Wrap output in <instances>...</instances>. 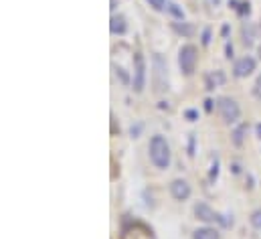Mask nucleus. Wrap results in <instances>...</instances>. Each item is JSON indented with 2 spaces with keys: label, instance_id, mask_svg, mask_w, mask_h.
<instances>
[{
  "label": "nucleus",
  "instance_id": "nucleus-15",
  "mask_svg": "<svg viewBox=\"0 0 261 239\" xmlns=\"http://www.w3.org/2000/svg\"><path fill=\"white\" fill-rule=\"evenodd\" d=\"M251 225H253L255 229H261V209L251 213Z\"/></svg>",
  "mask_w": 261,
  "mask_h": 239
},
{
  "label": "nucleus",
  "instance_id": "nucleus-19",
  "mask_svg": "<svg viewBox=\"0 0 261 239\" xmlns=\"http://www.w3.org/2000/svg\"><path fill=\"white\" fill-rule=\"evenodd\" d=\"M187 118H189V119H196V112L189 110V112H187Z\"/></svg>",
  "mask_w": 261,
  "mask_h": 239
},
{
  "label": "nucleus",
  "instance_id": "nucleus-11",
  "mask_svg": "<svg viewBox=\"0 0 261 239\" xmlns=\"http://www.w3.org/2000/svg\"><path fill=\"white\" fill-rule=\"evenodd\" d=\"M245 134H247V124H241V126H237V128H235V132H233L231 140H233V144H235L237 148H241V146H243V142H245Z\"/></svg>",
  "mask_w": 261,
  "mask_h": 239
},
{
  "label": "nucleus",
  "instance_id": "nucleus-6",
  "mask_svg": "<svg viewBox=\"0 0 261 239\" xmlns=\"http://www.w3.org/2000/svg\"><path fill=\"white\" fill-rule=\"evenodd\" d=\"M255 59L253 57H249V55H245V57H241V59L235 61V67H233V73H235V77H239V79H243V77H249L253 71H255Z\"/></svg>",
  "mask_w": 261,
  "mask_h": 239
},
{
  "label": "nucleus",
  "instance_id": "nucleus-8",
  "mask_svg": "<svg viewBox=\"0 0 261 239\" xmlns=\"http://www.w3.org/2000/svg\"><path fill=\"white\" fill-rule=\"evenodd\" d=\"M110 31H112V35H124L128 31L126 18L122 14H114L112 20H110Z\"/></svg>",
  "mask_w": 261,
  "mask_h": 239
},
{
  "label": "nucleus",
  "instance_id": "nucleus-10",
  "mask_svg": "<svg viewBox=\"0 0 261 239\" xmlns=\"http://www.w3.org/2000/svg\"><path fill=\"white\" fill-rule=\"evenodd\" d=\"M193 239H221V235L213 227H200L193 233Z\"/></svg>",
  "mask_w": 261,
  "mask_h": 239
},
{
  "label": "nucleus",
  "instance_id": "nucleus-16",
  "mask_svg": "<svg viewBox=\"0 0 261 239\" xmlns=\"http://www.w3.org/2000/svg\"><path fill=\"white\" fill-rule=\"evenodd\" d=\"M217 173H219V162H217V158H215V162H213V171H211V180L217 179Z\"/></svg>",
  "mask_w": 261,
  "mask_h": 239
},
{
  "label": "nucleus",
  "instance_id": "nucleus-1",
  "mask_svg": "<svg viewBox=\"0 0 261 239\" xmlns=\"http://www.w3.org/2000/svg\"><path fill=\"white\" fill-rule=\"evenodd\" d=\"M148 152H150V160H152V164L156 169L164 171V169L170 166V146H168V142H166L164 136H160V134L152 136L150 146H148Z\"/></svg>",
  "mask_w": 261,
  "mask_h": 239
},
{
  "label": "nucleus",
  "instance_id": "nucleus-7",
  "mask_svg": "<svg viewBox=\"0 0 261 239\" xmlns=\"http://www.w3.org/2000/svg\"><path fill=\"white\" fill-rule=\"evenodd\" d=\"M170 195L176 201H187L191 197V184L185 179H176L170 182Z\"/></svg>",
  "mask_w": 261,
  "mask_h": 239
},
{
  "label": "nucleus",
  "instance_id": "nucleus-5",
  "mask_svg": "<svg viewBox=\"0 0 261 239\" xmlns=\"http://www.w3.org/2000/svg\"><path fill=\"white\" fill-rule=\"evenodd\" d=\"M144 83H146V65H144V57H142V53H136V55H134V79H132L134 91L140 93V91L144 89Z\"/></svg>",
  "mask_w": 261,
  "mask_h": 239
},
{
  "label": "nucleus",
  "instance_id": "nucleus-23",
  "mask_svg": "<svg viewBox=\"0 0 261 239\" xmlns=\"http://www.w3.org/2000/svg\"><path fill=\"white\" fill-rule=\"evenodd\" d=\"M259 35H261V20H259Z\"/></svg>",
  "mask_w": 261,
  "mask_h": 239
},
{
  "label": "nucleus",
  "instance_id": "nucleus-17",
  "mask_svg": "<svg viewBox=\"0 0 261 239\" xmlns=\"http://www.w3.org/2000/svg\"><path fill=\"white\" fill-rule=\"evenodd\" d=\"M208 37H211V33L204 31V35H202V45H208Z\"/></svg>",
  "mask_w": 261,
  "mask_h": 239
},
{
  "label": "nucleus",
  "instance_id": "nucleus-14",
  "mask_svg": "<svg viewBox=\"0 0 261 239\" xmlns=\"http://www.w3.org/2000/svg\"><path fill=\"white\" fill-rule=\"evenodd\" d=\"M148 4H150L154 10H158V12H162V10L168 8V2H166V0H148Z\"/></svg>",
  "mask_w": 261,
  "mask_h": 239
},
{
  "label": "nucleus",
  "instance_id": "nucleus-20",
  "mask_svg": "<svg viewBox=\"0 0 261 239\" xmlns=\"http://www.w3.org/2000/svg\"><path fill=\"white\" fill-rule=\"evenodd\" d=\"M227 57H229V59L233 57V47H231V45H227Z\"/></svg>",
  "mask_w": 261,
  "mask_h": 239
},
{
  "label": "nucleus",
  "instance_id": "nucleus-18",
  "mask_svg": "<svg viewBox=\"0 0 261 239\" xmlns=\"http://www.w3.org/2000/svg\"><path fill=\"white\" fill-rule=\"evenodd\" d=\"M204 110H206V112H211V110H213V102H211V100H206V102H204Z\"/></svg>",
  "mask_w": 261,
  "mask_h": 239
},
{
  "label": "nucleus",
  "instance_id": "nucleus-22",
  "mask_svg": "<svg viewBox=\"0 0 261 239\" xmlns=\"http://www.w3.org/2000/svg\"><path fill=\"white\" fill-rule=\"evenodd\" d=\"M257 55H259V59H261V45H259V49H257Z\"/></svg>",
  "mask_w": 261,
  "mask_h": 239
},
{
  "label": "nucleus",
  "instance_id": "nucleus-24",
  "mask_svg": "<svg viewBox=\"0 0 261 239\" xmlns=\"http://www.w3.org/2000/svg\"><path fill=\"white\" fill-rule=\"evenodd\" d=\"M215 4H219V0H215Z\"/></svg>",
  "mask_w": 261,
  "mask_h": 239
},
{
  "label": "nucleus",
  "instance_id": "nucleus-2",
  "mask_svg": "<svg viewBox=\"0 0 261 239\" xmlns=\"http://www.w3.org/2000/svg\"><path fill=\"white\" fill-rule=\"evenodd\" d=\"M196 63H198V49L195 45H182L180 51H178V65H180V71L191 77L196 71Z\"/></svg>",
  "mask_w": 261,
  "mask_h": 239
},
{
  "label": "nucleus",
  "instance_id": "nucleus-3",
  "mask_svg": "<svg viewBox=\"0 0 261 239\" xmlns=\"http://www.w3.org/2000/svg\"><path fill=\"white\" fill-rule=\"evenodd\" d=\"M217 110H219V114H221V118H223L225 124H235L239 119V116H241L239 104L235 100H231V98H221L217 102Z\"/></svg>",
  "mask_w": 261,
  "mask_h": 239
},
{
  "label": "nucleus",
  "instance_id": "nucleus-21",
  "mask_svg": "<svg viewBox=\"0 0 261 239\" xmlns=\"http://www.w3.org/2000/svg\"><path fill=\"white\" fill-rule=\"evenodd\" d=\"M257 134H259V138H261V124L257 126Z\"/></svg>",
  "mask_w": 261,
  "mask_h": 239
},
{
  "label": "nucleus",
  "instance_id": "nucleus-9",
  "mask_svg": "<svg viewBox=\"0 0 261 239\" xmlns=\"http://www.w3.org/2000/svg\"><path fill=\"white\" fill-rule=\"evenodd\" d=\"M241 37H243V45L245 47H251L253 45V39H255V27L251 22H243L241 27Z\"/></svg>",
  "mask_w": 261,
  "mask_h": 239
},
{
  "label": "nucleus",
  "instance_id": "nucleus-13",
  "mask_svg": "<svg viewBox=\"0 0 261 239\" xmlns=\"http://www.w3.org/2000/svg\"><path fill=\"white\" fill-rule=\"evenodd\" d=\"M170 14H174L176 18H185V12H182V8H178V4H174V2H168V8H166Z\"/></svg>",
  "mask_w": 261,
  "mask_h": 239
},
{
  "label": "nucleus",
  "instance_id": "nucleus-4",
  "mask_svg": "<svg viewBox=\"0 0 261 239\" xmlns=\"http://www.w3.org/2000/svg\"><path fill=\"white\" fill-rule=\"evenodd\" d=\"M195 215H196V219H200V221H204V223H219V225H223V227L233 225V219H231V221H229V219H223V217H221L215 209H211L206 203H196Z\"/></svg>",
  "mask_w": 261,
  "mask_h": 239
},
{
  "label": "nucleus",
  "instance_id": "nucleus-12",
  "mask_svg": "<svg viewBox=\"0 0 261 239\" xmlns=\"http://www.w3.org/2000/svg\"><path fill=\"white\" fill-rule=\"evenodd\" d=\"M172 29H174L178 35H182V37H193V35H195V27L189 25V22H174Z\"/></svg>",
  "mask_w": 261,
  "mask_h": 239
}]
</instances>
